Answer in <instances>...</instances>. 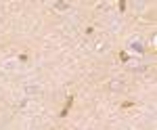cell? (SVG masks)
<instances>
[{"instance_id":"cell-1","label":"cell","mask_w":157,"mask_h":130,"mask_svg":"<svg viewBox=\"0 0 157 130\" xmlns=\"http://www.w3.org/2000/svg\"><path fill=\"white\" fill-rule=\"evenodd\" d=\"M55 8H59V11H65V8H69V4H67V2H57Z\"/></svg>"},{"instance_id":"cell-2","label":"cell","mask_w":157,"mask_h":130,"mask_svg":"<svg viewBox=\"0 0 157 130\" xmlns=\"http://www.w3.org/2000/svg\"><path fill=\"white\" fill-rule=\"evenodd\" d=\"M132 48L136 50V53H143V44H141V42H134V44H132Z\"/></svg>"}]
</instances>
